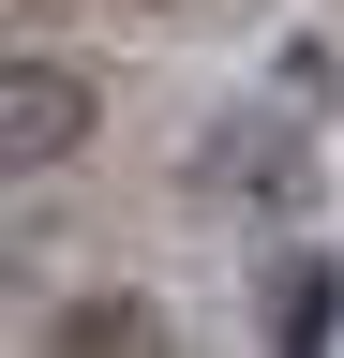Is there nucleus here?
I'll return each instance as SVG.
<instances>
[{
  "label": "nucleus",
  "instance_id": "obj_2",
  "mask_svg": "<svg viewBox=\"0 0 344 358\" xmlns=\"http://www.w3.org/2000/svg\"><path fill=\"white\" fill-rule=\"evenodd\" d=\"M60 343H75V358H105V343L135 358V343H165V313H150V299H90V313H60Z\"/></svg>",
  "mask_w": 344,
  "mask_h": 358
},
{
  "label": "nucleus",
  "instance_id": "obj_3",
  "mask_svg": "<svg viewBox=\"0 0 344 358\" xmlns=\"http://www.w3.org/2000/svg\"><path fill=\"white\" fill-rule=\"evenodd\" d=\"M270 329H284V343H315V329H329V268H284V299H270Z\"/></svg>",
  "mask_w": 344,
  "mask_h": 358
},
{
  "label": "nucleus",
  "instance_id": "obj_1",
  "mask_svg": "<svg viewBox=\"0 0 344 358\" xmlns=\"http://www.w3.org/2000/svg\"><path fill=\"white\" fill-rule=\"evenodd\" d=\"M0 134H15V164H60L75 134H90V90H75L60 60H15V90H0Z\"/></svg>",
  "mask_w": 344,
  "mask_h": 358
}]
</instances>
